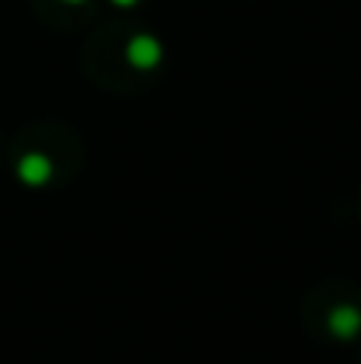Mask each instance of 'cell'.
<instances>
[{
    "label": "cell",
    "instance_id": "1",
    "mask_svg": "<svg viewBox=\"0 0 361 364\" xmlns=\"http://www.w3.org/2000/svg\"><path fill=\"white\" fill-rule=\"evenodd\" d=\"M125 55H128V61H131L138 70H151V68H157V64H160L163 48H160V42L153 36H134L131 42H128Z\"/></svg>",
    "mask_w": 361,
    "mask_h": 364
},
{
    "label": "cell",
    "instance_id": "2",
    "mask_svg": "<svg viewBox=\"0 0 361 364\" xmlns=\"http://www.w3.org/2000/svg\"><path fill=\"white\" fill-rule=\"evenodd\" d=\"M19 179L29 186H45L51 179V160L45 154H26L19 160Z\"/></svg>",
    "mask_w": 361,
    "mask_h": 364
},
{
    "label": "cell",
    "instance_id": "3",
    "mask_svg": "<svg viewBox=\"0 0 361 364\" xmlns=\"http://www.w3.org/2000/svg\"><path fill=\"white\" fill-rule=\"evenodd\" d=\"M330 329L339 339H352V336L361 329V314L355 307H336L330 314Z\"/></svg>",
    "mask_w": 361,
    "mask_h": 364
},
{
    "label": "cell",
    "instance_id": "4",
    "mask_svg": "<svg viewBox=\"0 0 361 364\" xmlns=\"http://www.w3.org/2000/svg\"><path fill=\"white\" fill-rule=\"evenodd\" d=\"M112 4H119V6H131V4H138V0H112Z\"/></svg>",
    "mask_w": 361,
    "mask_h": 364
},
{
    "label": "cell",
    "instance_id": "5",
    "mask_svg": "<svg viewBox=\"0 0 361 364\" xmlns=\"http://www.w3.org/2000/svg\"><path fill=\"white\" fill-rule=\"evenodd\" d=\"M68 4H83V0H68Z\"/></svg>",
    "mask_w": 361,
    "mask_h": 364
}]
</instances>
